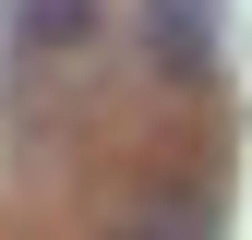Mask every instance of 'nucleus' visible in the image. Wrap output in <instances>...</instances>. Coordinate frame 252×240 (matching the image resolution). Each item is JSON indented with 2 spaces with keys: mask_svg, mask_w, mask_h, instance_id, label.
<instances>
[{
  "mask_svg": "<svg viewBox=\"0 0 252 240\" xmlns=\"http://www.w3.org/2000/svg\"><path fill=\"white\" fill-rule=\"evenodd\" d=\"M96 36V0H24V48H84Z\"/></svg>",
  "mask_w": 252,
  "mask_h": 240,
  "instance_id": "nucleus-2",
  "label": "nucleus"
},
{
  "mask_svg": "<svg viewBox=\"0 0 252 240\" xmlns=\"http://www.w3.org/2000/svg\"><path fill=\"white\" fill-rule=\"evenodd\" d=\"M144 36H156L168 72H192V84L228 60V48H216V0H144Z\"/></svg>",
  "mask_w": 252,
  "mask_h": 240,
  "instance_id": "nucleus-1",
  "label": "nucleus"
}]
</instances>
